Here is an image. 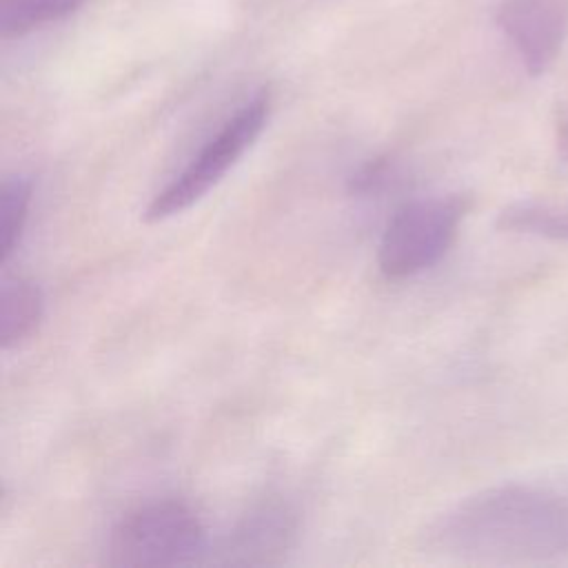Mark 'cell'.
Segmentation results:
<instances>
[{"instance_id": "obj_11", "label": "cell", "mask_w": 568, "mask_h": 568, "mask_svg": "<svg viewBox=\"0 0 568 568\" xmlns=\"http://www.w3.org/2000/svg\"><path fill=\"white\" fill-rule=\"evenodd\" d=\"M557 151H559V158L568 164V115H564L557 122Z\"/></svg>"}, {"instance_id": "obj_6", "label": "cell", "mask_w": 568, "mask_h": 568, "mask_svg": "<svg viewBox=\"0 0 568 568\" xmlns=\"http://www.w3.org/2000/svg\"><path fill=\"white\" fill-rule=\"evenodd\" d=\"M497 24L530 75L544 73L568 36V0H504Z\"/></svg>"}, {"instance_id": "obj_3", "label": "cell", "mask_w": 568, "mask_h": 568, "mask_svg": "<svg viewBox=\"0 0 568 568\" xmlns=\"http://www.w3.org/2000/svg\"><path fill=\"white\" fill-rule=\"evenodd\" d=\"M200 517L178 499H162L124 515L106 541L109 566H186L204 561Z\"/></svg>"}, {"instance_id": "obj_9", "label": "cell", "mask_w": 568, "mask_h": 568, "mask_svg": "<svg viewBox=\"0 0 568 568\" xmlns=\"http://www.w3.org/2000/svg\"><path fill=\"white\" fill-rule=\"evenodd\" d=\"M31 204V180L24 175H9L0 191V262L7 264L16 253Z\"/></svg>"}, {"instance_id": "obj_2", "label": "cell", "mask_w": 568, "mask_h": 568, "mask_svg": "<svg viewBox=\"0 0 568 568\" xmlns=\"http://www.w3.org/2000/svg\"><path fill=\"white\" fill-rule=\"evenodd\" d=\"M268 91H257L240 104L197 149L189 164L151 197L144 217L149 222H162L200 202L253 146L268 120Z\"/></svg>"}, {"instance_id": "obj_8", "label": "cell", "mask_w": 568, "mask_h": 568, "mask_svg": "<svg viewBox=\"0 0 568 568\" xmlns=\"http://www.w3.org/2000/svg\"><path fill=\"white\" fill-rule=\"evenodd\" d=\"M497 229L568 242V202H513L501 209Z\"/></svg>"}, {"instance_id": "obj_5", "label": "cell", "mask_w": 568, "mask_h": 568, "mask_svg": "<svg viewBox=\"0 0 568 568\" xmlns=\"http://www.w3.org/2000/svg\"><path fill=\"white\" fill-rule=\"evenodd\" d=\"M297 537V515L280 497L257 501L226 532L206 561L220 566L282 564Z\"/></svg>"}, {"instance_id": "obj_10", "label": "cell", "mask_w": 568, "mask_h": 568, "mask_svg": "<svg viewBox=\"0 0 568 568\" xmlns=\"http://www.w3.org/2000/svg\"><path fill=\"white\" fill-rule=\"evenodd\" d=\"M84 0H0V31L4 38L29 33L64 18Z\"/></svg>"}, {"instance_id": "obj_4", "label": "cell", "mask_w": 568, "mask_h": 568, "mask_svg": "<svg viewBox=\"0 0 568 568\" xmlns=\"http://www.w3.org/2000/svg\"><path fill=\"white\" fill-rule=\"evenodd\" d=\"M466 204L455 195L419 197L402 204L388 220L377 266L386 280H406L435 266L450 248Z\"/></svg>"}, {"instance_id": "obj_1", "label": "cell", "mask_w": 568, "mask_h": 568, "mask_svg": "<svg viewBox=\"0 0 568 568\" xmlns=\"http://www.w3.org/2000/svg\"><path fill=\"white\" fill-rule=\"evenodd\" d=\"M426 548L473 564L557 557L568 552V499L528 484L484 488L428 526Z\"/></svg>"}, {"instance_id": "obj_7", "label": "cell", "mask_w": 568, "mask_h": 568, "mask_svg": "<svg viewBox=\"0 0 568 568\" xmlns=\"http://www.w3.org/2000/svg\"><path fill=\"white\" fill-rule=\"evenodd\" d=\"M2 311H0V342L2 348H11L29 339L44 313V297L38 284L24 277L4 280L2 284Z\"/></svg>"}]
</instances>
